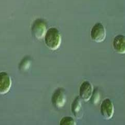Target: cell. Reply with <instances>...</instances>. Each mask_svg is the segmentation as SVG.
Returning a JSON list of instances; mask_svg holds the SVG:
<instances>
[{
  "label": "cell",
  "mask_w": 125,
  "mask_h": 125,
  "mask_svg": "<svg viewBox=\"0 0 125 125\" xmlns=\"http://www.w3.org/2000/svg\"><path fill=\"white\" fill-rule=\"evenodd\" d=\"M93 93V87L89 81L83 82L80 89V98L84 101L87 102L90 100Z\"/></svg>",
  "instance_id": "cell-7"
},
{
  "label": "cell",
  "mask_w": 125,
  "mask_h": 125,
  "mask_svg": "<svg viewBox=\"0 0 125 125\" xmlns=\"http://www.w3.org/2000/svg\"><path fill=\"white\" fill-rule=\"evenodd\" d=\"M72 112L75 117L81 118L83 116V110L81 98L77 97L72 104Z\"/></svg>",
  "instance_id": "cell-9"
},
{
  "label": "cell",
  "mask_w": 125,
  "mask_h": 125,
  "mask_svg": "<svg viewBox=\"0 0 125 125\" xmlns=\"http://www.w3.org/2000/svg\"><path fill=\"white\" fill-rule=\"evenodd\" d=\"M101 114L105 119L109 120L113 117L114 113L113 104L110 99H105L102 102L100 107Z\"/></svg>",
  "instance_id": "cell-5"
},
{
  "label": "cell",
  "mask_w": 125,
  "mask_h": 125,
  "mask_svg": "<svg viewBox=\"0 0 125 125\" xmlns=\"http://www.w3.org/2000/svg\"><path fill=\"white\" fill-rule=\"evenodd\" d=\"M52 102L53 105L57 109H61L66 102V95L63 88L57 89L52 94Z\"/></svg>",
  "instance_id": "cell-4"
},
{
  "label": "cell",
  "mask_w": 125,
  "mask_h": 125,
  "mask_svg": "<svg viewBox=\"0 0 125 125\" xmlns=\"http://www.w3.org/2000/svg\"><path fill=\"white\" fill-rule=\"evenodd\" d=\"M113 47L115 51L120 53H125V37L123 35H118L113 40Z\"/></svg>",
  "instance_id": "cell-8"
},
{
  "label": "cell",
  "mask_w": 125,
  "mask_h": 125,
  "mask_svg": "<svg viewBox=\"0 0 125 125\" xmlns=\"http://www.w3.org/2000/svg\"><path fill=\"white\" fill-rule=\"evenodd\" d=\"M45 43L52 51H56L61 44V36L59 30L56 28H51L47 30L44 36Z\"/></svg>",
  "instance_id": "cell-1"
},
{
  "label": "cell",
  "mask_w": 125,
  "mask_h": 125,
  "mask_svg": "<svg viewBox=\"0 0 125 125\" xmlns=\"http://www.w3.org/2000/svg\"><path fill=\"white\" fill-rule=\"evenodd\" d=\"M90 99L91 102H92L94 104H97L98 103L100 99V94L98 89H95L93 91Z\"/></svg>",
  "instance_id": "cell-11"
},
{
  "label": "cell",
  "mask_w": 125,
  "mask_h": 125,
  "mask_svg": "<svg viewBox=\"0 0 125 125\" xmlns=\"http://www.w3.org/2000/svg\"><path fill=\"white\" fill-rule=\"evenodd\" d=\"M76 124L74 119L71 117H64L62 118L60 122L61 125H75Z\"/></svg>",
  "instance_id": "cell-10"
},
{
  "label": "cell",
  "mask_w": 125,
  "mask_h": 125,
  "mask_svg": "<svg viewBox=\"0 0 125 125\" xmlns=\"http://www.w3.org/2000/svg\"><path fill=\"white\" fill-rule=\"evenodd\" d=\"M11 86V78L6 72H0V94L8 93Z\"/></svg>",
  "instance_id": "cell-6"
},
{
  "label": "cell",
  "mask_w": 125,
  "mask_h": 125,
  "mask_svg": "<svg viewBox=\"0 0 125 125\" xmlns=\"http://www.w3.org/2000/svg\"><path fill=\"white\" fill-rule=\"evenodd\" d=\"M46 32V24L44 21L41 19L35 20L32 26V32L34 36L37 39H42L44 38Z\"/></svg>",
  "instance_id": "cell-3"
},
{
  "label": "cell",
  "mask_w": 125,
  "mask_h": 125,
  "mask_svg": "<svg viewBox=\"0 0 125 125\" xmlns=\"http://www.w3.org/2000/svg\"><path fill=\"white\" fill-rule=\"evenodd\" d=\"M106 36L105 29L101 23H95L91 29L90 36L93 41L96 43H102Z\"/></svg>",
  "instance_id": "cell-2"
}]
</instances>
